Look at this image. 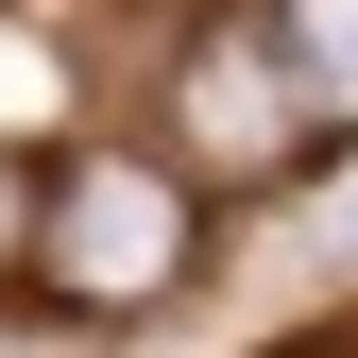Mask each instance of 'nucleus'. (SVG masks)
<instances>
[{
	"label": "nucleus",
	"mask_w": 358,
	"mask_h": 358,
	"mask_svg": "<svg viewBox=\"0 0 358 358\" xmlns=\"http://www.w3.org/2000/svg\"><path fill=\"white\" fill-rule=\"evenodd\" d=\"M273 358H341V341H273Z\"/></svg>",
	"instance_id": "nucleus-5"
},
{
	"label": "nucleus",
	"mask_w": 358,
	"mask_h": 358,
	"mask_svg": "<svg viewBox=\"0 0 358 358\" xmlns=\"http://www.w3.org/2000/svg\"><path fill=\"white\" fill-rule=\"evenodd\" d=\"M171 154H188L205 188H290V171L324 154V120H307L273 17H205L188 52H171Z\"/></svg>",
	"instance_id": "nucleus-2"
},
{
	"label": "nucleus",
	"mask_w": 358,
	"mask_h": 358,
	"mask_svg": "<svg viewBox=\"0 0 358 358\" xmlns=\"http://www.w3.org/2000/svg\"><path fill=\"white\" fill-rule=\"evenodd\" d=\"M341 256H358V222H341Z\"/></svg>",
	"instance_id": "nucleus-6"
},
{
	"label": "nucleus",
	"mask_w": 358,
	"mask_h": 358,
	"mask_svg": "<svg viewBox=\"0 0 358 358\" xmlns=\"http://www.w3.org/2000/svg\"><path fill=\"white\" fill-rule=\"evenodd\" d=\"M34 205H52V154L0 137V290H34Z\"/></svg>",
	"instance_id": "nucleus-4"
},
{
	"label": "nucleus",
	"mask_w": 358,
	"mask_h": 358,
	"mask_svg": "<svg viewBox=\"0 0 358 358\" xmlns=\"http://www.w3.org/2000/svg\"><path fill=\"white\" fill-rule=\"evenodd\" d=\"M256 17H273L307 120H324V137H358V0H256Z\"/></svg>",
	"instance_id": "nucleus-3"
},
{
	"label": "nucleus",
	"mask_w": 358,
	"mask_h": 358,
	"mask_svg": "<svg viewBox=\"0 0 358 358\" xmlns=\"http://www.w3.org/2000/svg\"><path fill=\"white\" fill-rule=\"evenodd\" d=\"M205 273V171L188 154H69L34 205V290L69 324H154Z\"/></svg>",
	"instance_id": "nucleus-1"
}]
</instances>
